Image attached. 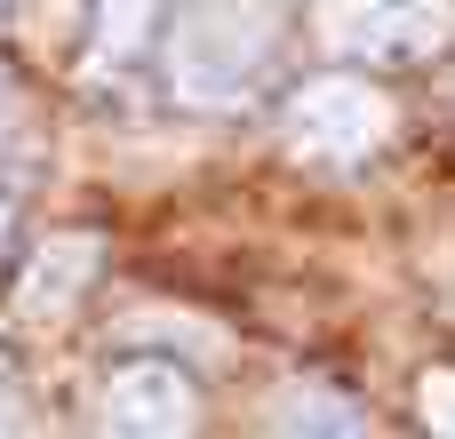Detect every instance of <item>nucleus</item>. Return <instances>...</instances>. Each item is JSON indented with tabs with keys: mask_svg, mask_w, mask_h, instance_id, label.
I'll return each mask as SVG.
<instances>
[{
	"mask_svg": "<svg viewBox=\"0 0 455 439\" xmlns=\"http://www.w3.org/2000/svg\"><path fill=\"white\" fill-rule=\"evenodd\" d=\"M272 40H280L272 0H192L168 40V80L184 104H232L264 80Z\"/></svg>",
	"mask_w": 455,
	"mask_h": 439,
	"instance_id": "nucleus-1",
	"label": "nucleus"
},
{
	"mask_svg": "<svg viewBox=\"0 0 455 439\" xmlns=\"http://www.w3.org/2000/svg\"><path fill=\"white\" fill-rule=\"evenodd\" d=\"M416 408H424L432 439H455V368H432V376L416 384Z\"/></svg>",
	"mask_w": 455,
	"mask_h": 439,
	"instance_id": "nucleus-8",
	"label": "nucleus"
},
{
	"mask_svg": "<svg viewBox=\"0 0 455 439\" xmlns=\"http://www.w3.org/2000/svg\"><path fill=\"white\" fill-rule=\"evenodd\" d=\"M16 128H24V96H16V80L0 72V144H8Z\"/></svg>",
	"mask_w": 455,
	"mask_h": 439,
	"instance_id": "nucleus-9",
	"label": "nucleus"
},
{
	"mask_svg": "<svg viewBox=\"0 0 455 439\" xmlns=\"http://www.w3.org/2000/svg\"><path fill=\"white\" fill-rule=\"evenodd\" d=\"M328 32L352 56H392V64H424L448 40V0H320Z\"/></svg>",
	"mask_w": 455,
	"mask_h": 439,
	"instance_id": "nucleus-3",
	"label": "nucleus"
},
{
	"mask_svg": "<svg viewBox=\"0 0 455 439\" xmlns=\"http://www.w3.org/2000/svg\"><path fill=\"white\" fill-rule=\"evenodd\" d=\"M96 232H48L32 256H24V280H16V320H64L72 296H88L96 280Z\"/></svg>",
	"mask_w": 455,
	"mask_h": 439,
	"instance_id": "nucleus-5",
	"label": "nucleus"
},
{
	"mask_svg": "<svg viewBox=\"0 0 455 439\" xmlns=\"http://www.w3.org/2000/svg\"><path fill=\"white\" fill-rule=\"evenodd\" d=\"M392 136V104L376 80L360 72H320L288 96V152L296 160H320V168H352L368 160L376 144Z\"/></svg>",
	"mask_w": 455,
	"mask_h": 439,
	"instance_id": "nucleus-2",
	"label": "nucleus"
},
{
	"mask_svg": "<svg viewBox=\"0 0 455 439\" xmlns=\"http://www.w3.org/2000/svg\"><path fill=\"white\" fill-rule=\"evenodd\" d=\"M272 432L280 439H368V424H360V408H352L344 392L296 384V392L272 400Z\"/></svg>",
	"mask_w": 455,
	"mask_h": 439,
	"instance_id": "nucleus-6",
	"label": "nucleus"
},
{
	"mask_svg": "<svg viewBox=\"0 0 455 439\" xmlns=\"http://www.w3.org/2000/svg\"><path fill=\"white\" fill-rule=\"evenodd\" d=\"M160 8H168V0H88V24H96V48H104V56H136V48L152 40Z\"/></svg>",
	"mask_w": 455,
	"mask_h": 439,
	"instance_id": "nucleus-7",
	"label": "nucleus"
},
{
	"mask_svg": "<svg viewBox=\"0 0 455 439\" xmlns=\"http://www.w3.org/2000/svg\"><path fill=\"white\" fill-rule=\"evenodd\" d=\"M0 232H8V200H0Z\"/></svg>",
	"mask_w": 455,
	"mask_h": 439,
	"instance_id": "nucleus-10",
	"label": "nucleus"
},
{
	"mask_svg": "<svg viewBox=\"0 0 455 439\" xmlns=\"http://www.w3.org/2000/svg\"><path fill=\"white\" fill-rule=\"evenodd\" d=\"M192 416H200V400L168 360H128L96 400L104 439H192Z\"/></svg>",
	"mask_w": 455,
	"mask_h": 439,
	"instance_id": "nucleus-4",
	"label": "nucleus"
}]
</instances>
